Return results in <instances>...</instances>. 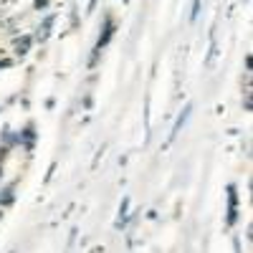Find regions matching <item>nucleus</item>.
<instances>
[{"mask_svg":"<svg viewBox=\"0 0 253 253\" xmlns=\"http://www.w3.org/2000/svg\"><path fill=\"white\" fill-rule=\"evenodd\" d=\"M33 139H36V132H33V124H28L23 132L18 134V144H23L26 150H33Z\"/></svg>","mask_w":253,"mask_h":253,"instance_id":"obj_5","label":"nucleus"},{"mask_svg":"<svg viewBox=\"0 0 253 253\" xmlns=\"http://www.w3.org/2000/svg\"><path fill=\"white\" fill-rule=\"evenodd\" d=\"M236 220H238V190H236V185H228V218H225V223L236 225Z\"/></svg>","mask_w":253,"mask_h":253,"instance_id":"obj_2","label":"nucleus"},{"mask_svg":"<svg viewBox=\"0 0 253 253\" xmlns=\"http://www.w3.org/2000/svg\"><path fill=\"white\" fill-rule=\"evenodd\" d=\"M33 36L31 33H23V36H18L15 38V43H13V53L18 56V58H23V56H28L31 53V48H33Z\"/></svg>","mask_w":253,"mask_h":253,"instance_id":"obj_3","label":"nucleus"},{"mask_svg":"<svg viewBox=\"0 0 253 253\" xmlns=\"http://www.w3.org/2000/svg\"><path fill=\"white\" fill-rule=\"evenodd\" d=\"M187 117H190V107H185V112H182V117L177 119V124H175V132H172V134H177V132H180V126L187 122Z\"/></svg>","mask_w":253,"mask_h":253,"instance_id":"obj_6","label":"nucleus"},{"mask_svg":"<svg viewBox=\"0 0 253 253\" xmlns=\"http://www.w3.org/2000/svg\"><path fill=\"white\" fill-rule=\"evenodd\" d=\"M53 23H56V15H46L43 20H41V26H38V33L33 36V41H41V43H43V41H48Z\"/></svg>","mask_w":253,"mask_h":253,"instance_id":"obj_4","label":"nucleus"},{"mask_svg":"<svg viewBox=\"0 0 253 253\" xmlns=\"http://www.w3.org/2000/svg\"><path fill=\"white\" fill-rule=\"evenodd\" d=\"M13 66V58H5V61H0V69H10Z\"/></svg>","mask_w":253,"mask_h":253,"instance_id":"obj_9","label":"nucleus"},{"mask_svg":"<svg viewBox=\"0 0 253 253\" xmlns=\"http://www.w3.org/2000/svg\"><path fill=\"white\" fill-rule=\"evenodd\" d=\"M48 3H51V0H33V8H36V10H46Z\"/></svg>","mask_w":253,"mask_h":253,"instance_id":"obj_8","label":"nucleus"},{"mask_svg":"<svg viewBox=\"0 0 253 253\" xmlns=\"http://www.w3.org/2000/svg\"><path fill=\"white\" fill-rule=\"evenodd\" d=\"M251 66H253V58H251V53H248V56H246V69L251 71Z\"/></svg>","mask_w":253,"mask_h":253,"instance_id":"obj_10","label":"nucleus"},{"mask_svg":"<svg viewBox=\"0 0 253 253\" xmlns=\"http://www.w3.org/2000/svg\"><path fill=\"white\" fill-rule=\"evenodd\" d=\"M200 8H203V0H195V3H193V10H190V20H198Z\"/></svg>","mask_w":253,"mask_h":253,"instance_id":"obj_7","label":"nucleus"},{"mask_svg":"<svg viewBox=\"0 0 253 253\" xmlns=\"http://www.w3.org/2000/svg\"><path fill=\"white\" fill-rule=\"evenodd\" d=\"M114 33H117V23H114V18H112V15H104V26H101V33H99V41H96L94 51H99V53H101V48H107V46H109V41L114 38Z\"/></svg>","mask_w":253,"mask_h":253,"instance_id":"obj_1","label":"nucleus"}]
</instances>
